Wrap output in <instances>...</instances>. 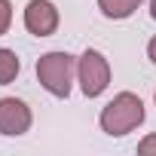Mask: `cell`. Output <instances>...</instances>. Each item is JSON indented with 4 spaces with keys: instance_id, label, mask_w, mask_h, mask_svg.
<instances>
[{
    "instance_id": "6da1fadb",
    "label": "cell",
    "mask_w": 156,
    "mask_h": 156,
    "mask_svg": "<svg viewBox=\"0 0 156 156\" xmlns=\"http://www.w3.org/2000/svg\"><path fill=\"white\" fill-rule=\"evenodd\" d=\"M98 122H101V132H107L110 138H122L144 122V101L135 92H119L113 101L104 104Z\"/></svg>"
},
{
    "instance_id": "7a4b0ae2",
    "label": "cell",
    "mask_w": 156,
    "mask_h": 156,
    "mask_svg": "<svg viewBox=\"0 0 156 156\" xmlns=\"http://www.w3.org/2000/svg\"><path fill=\"white\" fill-rule=\"evenodd\" d=\"M73 73H76V58L70 52H46L37 61V80L55 98H67L70 95Z\"/></svg>"
},
{
    "instance_id": "3957f363",
    "label": "cell",
    "mask_w": 156,
    "mask_h": 156,
    "mask_svg": "<svg viewBox=\"0 0 156 156\" xmlns=\"http://www.w3.org/2000/svg\"><path fill=\"white\" fill-rule=\"evenodd\" d=\"M76 80L86 98H98L110 86V61L98 49H86L76 58Z\"/></svg>"
},
{
    "instance_id": "277c9868",
    "label": "cell",
    "mask_w": 156,
    "mask_h": 156,
    "mask_svg": "<svg viewBox=\"0 0 156 156\" xmlns=\"http://www.w3.org/2000/svg\"><path fill=\"white\" fill-rule=\"evenodd\" d=\"M25 28L34 37H49L58 31V9L52 0H31L25 6Z\"/></svg>"
},
{
    "instance_id": "5b68a950",
    "label": "cell",
    "mask_w": 156,
    "mask_h": 156,
    "mask_svg": "<svg viewBox=\"0 0 156 156\" xmlns=\"http://www.w3.org/2000/svg\"><path fill=\"white\" fill-rule=\"evenodd\" d=\"M31 107L19 98H0V132L9 135V138H19L31 129Z\"/></svg>"
},
{
    "instance_id": "8992f818",
    "label": "cell",
    "mask_w": 156,
    "mask_h": 156,
    "mask_svg": "<svg viewBox=\"0 0 156 156\" xmlns=\"http://www.w3.org/2000/svg\"><path fill=\"white\" fill-rule=\"evenodd\" d=\"M141 6V0H98V9L104 19H129Z\"/></svg>"
},
{
    "instance_id": "52a82bcc",
    "label": "cell",
    "mask_w": 156,
    "mask_h": 156,
    "mask_svg": "<svg viewBox=\"0 0 156 156\" xmlns=\"http://www.w3.org/2000/svg\"><path fill=\"white\" fill-rule=\"evenodd\" d=\"M19 55L12 49H0V86H9L19 76Z\"/></svg>"
},
{
    "instance_id": "ba28073f",
    "label": "cell",
    "mask_w": 156,
    "mask_h": 156,
    "mask_svg": "<svg viewBox=\"0 0 156 156\" xmlns=\"http://www.w3.org/2000/svg\"><path fill=\"white\" fill-rule=\"evenodd\" d=\"M9 22H12V3L9 0H0V37L9 31Z\"/></svg>"
},
{
    "instance_id": "9c48e42d",
    "label": "cell",
    "mask_w": 156,
    "mask_h": 156,
    "mask_svg": "<svg viewBox=\"0 0 156 156\" xmlns=\"http://www.w3.org/2000/svg\"><path fill=\"white\" fill-rule=\"evenodd\" d=\"M138 153H141V156H156V132L147 135V138L138 144Z\"/></svg>"
},
{
    "instance_id": "30bf717a",
    "label": "cell",
    "mask_w": 156,
    "mask_h": 156,
    "mask_svg": "<svg viewBox=\"0 0 156 156\" xmlns=\"http://www.w3.org/2000/svg\"><path fill=\"white\" fill-rule=\"evenodd\" d=\"M147 58H150V61L156 64V37H153V40L147 43Z\"/></svg>"
},
{
    "instance_id": "8fae6325",
    "label": "cell",
    "mask_w": 156,
    "mask_h": 156,
    "mask_svg": "<svg viewBox=\"0 0 156 156\" xmlns=\"http://www.w3.org/2000/svg\"><path fill=\"white\" fill-rule=\"evenodd\" d=\"M150 16L156 19V0H150Z\"/></svg>"
}]
</instances>
